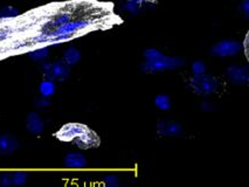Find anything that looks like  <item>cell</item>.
<instances>
[{
    "label": "cell",
    "mask_w": 249,
    "mask_h": 187,
    "mask_svg": "<svg viewBox=\"0 0 249 187\" xmlns=\"http://www.w3.org/2000/svg\"><path fill=\"white\" fill-rule=\"evenodd\" d=\"M89 26H90V21L89 20H71L67 24L60 26V27L55 28V30L46 32H47L49 41H52L53 44H61V42H66L68 40H71V36L79 33V32L87 30Z\"/></svg>",
    "instance_id": "6da1fadb"
},
{
    "label": "cell",
    "mask_w": 249,
    "mask_h": 187,
    "mask_svg": "<svg viewBox=\"0 0 249 187\" xmlns=\"http://www.w3.org/2000/svg\"><path fill=\"white\" fill-rule=\"evenodd\" d=\"M185 65V61L180 57L163 55L153 61H145L142 65V71L144 73H158L164 70H173L178 69Z\"/></svg>",
    "instance_id": "7a4b0ae2"
},
{
    "label": "cell",
    "mask_w": 249,
    "mask_h": 187,
    "mask_svg": "<svg viewBox=\"0 0 249 187\" xmlns=\"http://www.w3.org/2000/svg\"><path fill=\"white\" fill-rule=\"evenodd\" d=\"M219 81L211 75H202L199 77H192L190 80V88L196 95L200 96H208L216 93L219 89Z\"/></svg>",
    "instance_id": "3957f363"
},
{
    "label": "cell",
    "mask_w": 249,
    "mask_h": 187,
    "mask_svg": "<svg viewBox=\"0 0 249 187\" xmlns=\"http://www.w3.org/2000/svg\"><path fill=\"white\" fill-rule=\"evenodd\" d=\"M41 68L46 79L54 82L65 81L71 74V67L63 60H57L54 63H43Z\"/></svg>",
    "instance_id": "277c9868"
},
{
    "label": "cell",
    "mask_w": 249,
    "mask_h": 187,
    "mask_svg": "<svg viewBox=\"0 0 249 187\" xmlns=\"http://www.w3.org/2000/svg\"><path fill=\"white\" fill-rule=\"evenodd\" d=\"M89 126L82 123H67L63 126H61L59 131L55 134V137L63 143H73L75 138H77L81 134H83Z\"/></svg>",
    "instance_id": "5b68a950"
},
{
    "label": "cell",
    "mask_w": 249,
    "mask_h": 187,
    "mask_svg": "<svg viewBox=\"0 0 249 187\" xmlns=\"http://www.w3.org/2000/svg\"><path fill=\"white\" fill-rule=\"evenodd\" d=\"M242 50V45L235 40H224L212 47V54L218 57H230L236 55Z\"/></svg>",
    "instance_id": "8992f818"
},
{
    "label": "cell",
    "mask_w": 249,
    "mask_h": 187,
    "mask_svg": "<svg viewBox=\"0 0 249 187\" xmlns=\"http://www.w3.org/2000/svg\"><path fill=\"white\" fill-rule=\"evenodd\" d=\"M156 132L161 137H179L184 134V129L176 120L161 119L156 125Z\"/></svg>",
    "instance_id": "52a82bcc"
},
{
    "label": "cell",
    "mask_w": 249,
    "mask_h": 187,
    "mask_svg": "<svg viewBox=\"0 0 249 187\" xmlns=\"http://www.w3.org/2000/svg\"><path fill=\"white\" fill-rule=\"evenodd\" d=\"M73 144L75 146L81 150H89L98 148L101 144V138L94 130L88 128L87 130L81 134L79 137L75 138L73 140Z\"/></svg>",
    "instance_id": "ba28073f"
},
{
    "label": "cell",
    "mask_w": 249,
    "mask_h": 187,
    "mask_svg": "<svg viewBox=\"0 0 249 187\" xmlns=\"http://www.w3.org/2000/svg\"><path fill=\"white\" fill-rule=\"evenodd\" d=\"M227 79L235 85H248L249 69L248 67H239V66H230L226 69Z\"/></svg>",
    "instance_id": "9c48e42d"
},
{
    "label": "cell",
    "mask_w": 249,
    "mask_h": 187,
    "mask_svg": "<svg viewBox=\"0 0 249 187\" xmlns=\"http://www.w3.org/2000/svg\"><path fill=\"white\" fill-rule=\"evenodd\" d=\"M26 129L34 136H40L45 131V122L37 112H30L26 119Z\"/></svg>",
    "instance_id": "30bf717a"
},
{
    "label": "cell",
    "mask_w": 249,
    "mask_h": 187,
    "mask_svg": "<svg viewBox=\"0 0 249 187\" xmlns=\"http://www.w3.org/2000/svg\"><path fill=\"white\" fill-rule=\"evenodd\" d=\"M19 149V140L12 135L0 134V156L12 154Z\"/></svg>",
    "instance_id": "8fae6325"
},
{
    "label": "cell",
    "mask_w": 249,
    "mask_h": 187,
    "mask_svg": "<svg viewBox=\"0 0 249 187\" xmlns=\"http://www.w3.org/2000/svg\"><path fill=\"white\" fill-rule=\"evenodd\" d=\"M88 165V159L81 152H71L66 154L65 166L68 169H83Z\"/></svg>",
    "instance_id": "7c38bea8"
},
{
    "label": "cell",
    "mask_w": 249,
    "mask_h": 187,
    "mask_svg": "<svg viewBox=\"0 0 249 187\" xmlns=\"http://www.w3.org/2000/svg\"><path fill=\"white\" fill-rule=\"evenodd\" d=\"M56 91V85H55L54 81L52 80H42L39 85V93L41 95V97H45V99H51L52 96Z\"/></svg>",
    "instance_id": "4fadbf2b"
},
{
    "label": "cell",
    "mask_w": 249,
    "mask_h": 187,
    "mask_svg": "<svg viewBox=\"0 0 249 187\" xmlns=\"http://www.w3.org/2000/svg\"><path fill=\"white\" fill-rule=\"evenodd\" d=\"M71 13H69V12H61L59 14H56V16H55L53 19L49 20L48 24H47V27L49 28V31L55 30V28L60 27V26L67 24V22L71 21Z\"/></svg>",
    "instance_id": "5bb4252c"
},
{
    "label": "cell",
    "mask_w": 249,
    "mask_h": 187,
    "mask_svg": "<svg viewBox=\"0 0 249 187\" xmlns=\"http://www.w3.org/2000/svg\"><path fill=\"white\" fill-rule=\"evenodd\" d=\"M62 60L67 63L69 67L77 65L81 60V51L75 47H69L65 51V53H63Z\"/></svg>",
    "instance_id": "9a60e30c"
},
{
    "label": "cell",
    "mask_w": 249,
    "mask_h": 187,
    "mask_svg": "<svg viewBox=\"0 0 249 187\" xmlns=\"http://www.w3.org/2000/svg\"><path fill=\"white\" fill-rule=\"evenodd\" d=\"M28 56H30L31 60L36 62H42L45 61L46 59L49 56V47L47 46H43V47L36 48V50L31 51L28 53Z\"/></svg>",
    "instance_id": "2e32d148"
},
{
    "label": "cell",
    "mask_w": 249,
    "mask_h": 187,
    "mask_svg": "<svg viewBox=\"0 0 249 187\" xmlns=\"http://www.w3.org/2000/svg\"><path fill=\"white\" fill-rule=\"evenodd\" d=\"M155 105L157 106L159 110L167 111L170 110L171 106H172V101H171L169 95L159 94L155 97Z\"/></svg>",
    "instance_id": "e0dca14e"
},
{
    "label": "cell",
    "mask_w": 249,
    "mask_h": 187,
    "mask_svg": "<svg viewBox=\"0 0 249 187\" xmlns=\"http://www.w3.org/2000/svg\"><path fill=\"white\" fill-rule=\"evenodd\" d=\"M20 16V11L17 7L6 5V6L0 7V20H10L14 19Z\"/></svg>",
    "instance_id": "ac0fdd59"
},
{
    "label": "cell",
    "mask_w": 249,
    "mask_h": 187,
    "mask_svg": "<svg viewBox=\"0 0 249 187\" xmlns=\"http://www.w3.org/2000/svg\"><path fill=\"white\" fill-rule=\"evenodd\" d=\"M28 180V173L24 171L12 172V185L13 187L24 186Z\"/></svg>",
    "instance_id": "d6986e66"
},
{
    "label": "cell",
    "mask_w": 249,
    "mask_h": 187,
    "mask_svg": "<svg viewBox=\"0 0 249 187\" xmlns=\"http://www.w3.org/2000/svg\"><path fill=\"white\" fill-rule=\"evenodd\" d=\"M206 65L202 61H195L192 63V71H193V77H199L202 75L206 74Z\"/></svg>",
    "instance_id": "ffe728a7"
},
{
    "label": "cell",
    "mask_w": 249,
    "mask_h": 187,
    "mask_svg": "<svg viewBox=\"0 0 249 187\" xmlns=\"http://www.w3.org/2000/svg\"><path fill=\"white\" fill-rule=\"evenodd\" d=\"M163 55L164 54L160 51L156 50V48H147L143 51V56L146 61H153V60H157Z\"/></svg>",
    "instance_id": "44dd1931"
},
{
    "label": "cell",
    "mask_w": 249,
    "mask_h": 187,
    "mask_svg": "<svg viewBox=\"0 0 249 187\" xmlns=\"http://www.w3.org/2000/svg\"><path fill=\"white\" fill-rule=\"evenodd\" d=\"M122 6H123L124 10L128 11V12L131 14H138V13H141L142 10H143V6L136 4V2L130 1V0H124V2Z\"/></svg>",
    "instance_id": "7402d4cb"
},
{
    "label": "cell",
    "mask_w": 249,
    "mask_h": 187,
    "mask_svg": "<svg viewBox=\"0 0 249 187\" xmlns=\"http://www.w3.org/2000/svg\"><path fill=\"white\" fill-rule=\"evenodd\" d=\"M103 187H120V178L116 174L104 175Z\"/></svg>",
    "instance_id": "603a6c76"
},
{
    "label": "cell",
    "mask_w": 249,
    "mask_h": 187,
    "mask_svg": "<svg viewBox=\"0 0 249 187\" xmlns=\"http://www.w3.org/2000/svg\"><path fill=\"white\" fill-rule=\"evenodd\" d=\"M0 187H13L12 172H4L0 174Z\"/></svg>",
    "instance_id": "cb8c5ba5"
},
{
    "label": "cell",
    "mask_w": 249,
    "mask_h": 187,
    "mask_svg": "<svg viewBox=\"0 0 249 187\" xmlns=\"http://www.w3.org/2000/svg\"><path fill=\"white\" fill-rule=\"evenodd\" d=\"M51 104L52 102L49 101V99H45V97H39V99L36 100V103H34V105H36L37 109L48 108Z\"/></svg>",
    "instance_id": "d4e9b609"
},
{
    "label": "cell",
    "mask_w": 249,
    "mask_h": 187,
    "mask_svg": "<svg viewBox=\"0 0 249 187\" xmlns=\"http://www.w3.org/2000/svg\"><path fill=\"white\" fill-rule=\"evenodd\" d=\"M240 8H241V12L245 14L246 18L249 17V0H243L242 4L240 5Z\"/></svg>",
    "instance_id": "484cf974"
},
{
    "label": "cell",
    "mask_w": 249,
    "mask_h": 187,
    "mask_svg": "<svg viewBox=\"0 0 249 187\" xmlns=\"http://www.w3.org/2000/svg\"><path fill=\"white\" fill-rule=\"evenodd\" d=\"M200 108H201L202 110H204V111L210 112V111H212L213 106L211 105V103H210V102H204V103H202V104H201Z\"/></svg>",
    "instance_id": "4316f807"
}]
</instances>
